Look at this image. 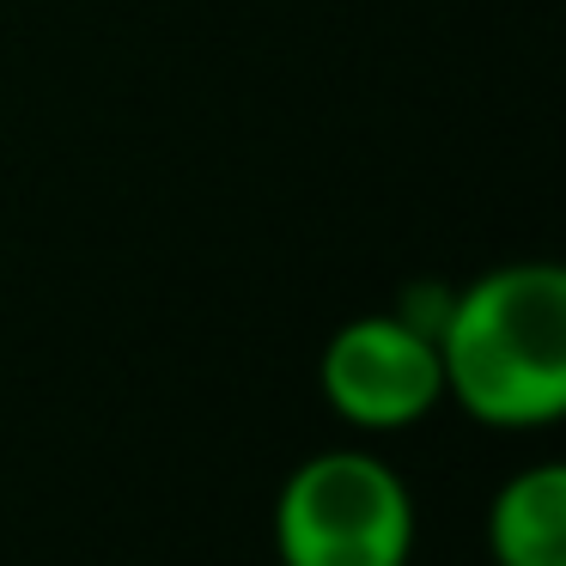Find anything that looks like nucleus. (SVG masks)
Here are the masks:
<instances>
[{"label":"nucleus","mask_w":566,"mask_h":566,"mask_svg":"<svg viewBox=\"0 0 566 566\" xmlns=\"http://www.w3.org/2000/svg\"><path fill=\"white\" fill-rule=\"evenodd\" d=\"M444 396L488 427H548L566 415V274L505 262L451 293L439 323Z\"/></svg>","instance_id":"obj_1"},{"label":"nucleus","mask_w":566,"mask_h":566,"mask_svg":"<svg viewBox=\"0 0 566 566\" xmlns=\"http://www.w3.org/2000/svg\"><path fill=\"white\" fill-rule=\"evenodd\" d=\"M281 566H408L415 500L371 451H317L274 500Z\"/></svg>","instance_id":"obj_2"},{"label":"nucleus","mask_w":566,"mask_h":566,"mask_svg":"<svg viewBox=\"0 0 566 566\" xmlns=\"http://www.w3.org/2000/svg\"><path fill=\"white\" fill-rule=\"evenodd\" d=\"M317 384H323V402L347 427H366V432L415 427L444 396L439 342L427 329H415L408 317H396V311H371V317H354L329 335Z\"/></svg>","instance_id":"obj_3"},{"label":"nucleus","mask_w":566,"mask_h":566,"mask_svg":"<svg viewBox=\"0 0 566 566\" xmlns=\"http://www.w3.org/2000/svg\"><path fill=\"white\" fill-rule=\"evenodd\" d=\"M488 548L500 566H566V469L530 463L493 493Z\"/></svg>","instance_id":"obj_4"}]
</instances>
